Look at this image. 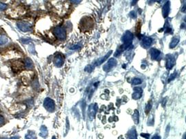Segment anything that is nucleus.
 Masks as SVG:
<instances>
[{
    "mask_svg": "<svg viewBox=\"0 0 186 139\" xmlns=\"http://www.w3.org/2000/svg\"><path fill=\"white\" fill-rule=\"evenodd\" d=\"M133 119L135 123L137 124L139 123V112L137 110L135 111L133 115Z\"/></svg>",
    "mask_w": 186,
    "mask_h": 139,
    "instance_id": "nucleus-17",
    "label": "nucleus"
},
{
    "mask_svg": "<svg viewBox=\"0 0 186 139\" xmlns=\"http://www.w3.org/2000/svg\"><path fill=\"white\" fill-rule=\"evenodd\" d=\"M180 39H179V36H175L172 39V41L170 42V48H174L176 46V45H178V42H179Z\"/></svg>",
    "mask_w": 186,
    "mask_h": 139,
    "instance_id": "nucleus-13",
    "label": "nucleus"
},
{
    "mask_svg": "<svg viewBox=\"0 0 186 139\" xmlns=\"http://www.w3.org/2000/svg\"><path fill=\"white\" fill-rule=\"evenodd\" d=\"M130 14L133 16V18H135V16H136L135 13V11H131V12Z\"/></svg>",
    "mask_w": 186,
    "mask_h": 139,
    "instance_id": "nucleus-30",
    "label": "nucleus"
},
{
    "mask_svg": "<svg viewBox=\"0 0 186 139\" xmlns=\"http://www.w3.org/2000/svg\"><path fill=\"white\" fill-rule=\"evenodd\" d=\"M52 139H56V137H54H54H53V138H52Z\"/></svg>",
    "mask_w": 186,
    "mask_h": 139,
    "instance_id": "nucleus-33",
    "label": "nucleus"
},
{
    "mask_svg": "<svg viewBox=\"0 0 186 139\" xmlns=\"http://www.w3.org/2000/svg\"><path fill=\"white\" fill-rule=\"evenodd\" d=\"M176 61H175V58L172 55H168L166 56V64H165V67L168 69H171L174 67Z\"/></svg>",
    "mask_w": 186,
    "mask_h": 139,
    "instance_id": "nucleus-7",
    "label": "nucleus"
},
{
    "mask_svg": "<svg viewBox=\"0 0 186 139\" xmlns=\"http://www.w3.org/2000/svg\"><path fill=\"white\" fill-rule=\"evenodd\" d=\"M8 38L4 36H0V45H2L6 44L8 42Z\"/></svg>",
    "mask_w": 186,
    "mask_h": 139,
    "instance_id": "nucleus-20",
    "label": "nucleus"
},
{
    "mask_svg": "<svg viewBox=\"0 0 186 139\" xmlns=\"http://www.w3.org/2000/svg\"><path fill=\"white\" fill-rule=\"evenodd\" d=\"M133 91H134V92L132 95V97H133V99L137 100V99H139L142 97L143 90H142L141 88L135 87V88H134Z\"/></svg>",
    "mask_w": 186,
    "mask_h": 139,
    "instance_id": "nucleus-8",
    "label": "nucleus"
},
{
    "mask_svg": "<svg viewBox=\"0 0 186 139\" xmlns=\"http://www.w3.org/2000/svg\"><path fill=\"white\" fill-rule=\"evenodd\" d=\"M0 139H6V138H0Z\"/></svg>",
    "mask_w": 186,
    "mask_h": 139,
    "instance_id": "nucleus-34",
    "label": "nucleus"
},
{
    "mask_svg": "<svg viewBox=\"0 0 186 139\" xmlns=\"http://www.w3.org/2000/svg\"><path fill=\"white\" fill-rule=\"evenodd\" d=\"M141 136L145 137L146 138L148 139V137H149V134H141Z\"/></svg>",
    "mask_w": 186,
    "mask_h": 139,
    "instance_id": "nucleus-29",
    "label": "nucleus"
},
{
    "mask_svg": "<svg viewBox=\"0 0 186 139\" xmlns=\"http://www.w3.org/2000/svg\"><path fill=\"white\" fill-rule=\"evenodd\" d=\"M25 10L23 7L18 6L17 8L12 9L11 10H8V14L11 16L12 18H19L25 14Z\"/></svg>",
    "mask_w": 186,
    "mask_h": 139,
    "instance_id": "nucleus-1",
    "label": "nucleus"
},
{
    "mask_svg": "<svg viewBox=\"0 0 186 139\" xmlns=\"http://www.w3.org/2000/svg\"><path fill=\"white\" fill-rule=\"evenodd\" d=\"M54 63L56 67H61L64 64V57L61 54H56V56H54Z\"/></svg>",
    "mask_w": 186,
    "mask_h": 139,
    "instance_id": "nucleus-6",
    "label": "nucleus"
},
{
    "mask_svg": "<svg viewBox=\"0 0 186 139\" xmlns=\"http://www.w3.org/2000/svg\"><path fill=\"white\" fill-rule=\"evenodd\" d=\"M97 108L98 106L96 104H91L90 106L89 107V114L90 117H94L96 112H97Z\"/></svg>",
    "mask_w": 186,
    "mask_h": 139,
    "instance_id": "nucleus-11",
    "label": "nucleus"
},
{
    "mask_svg": "<svg viewBox=\"0 0 186 139\" xmlns=\"http://www.w3.org/2000/svg\"><path fill=\"white\" fill-rule=\"evenodd\" d=\"M127 136L129 139H137V132L136 130L135 129H131L130 131L128 132Z\"/></svg>",
    "mask_w": 186,
    "mask_h": 139,
    "instance_id": "nucleus-14",
    "label": "nucleus"
},
{
    "mask_svg": "<svg viewBox=\"0 0 186 139\" xmlns=\"http://www.w3.org/2000/svg\"><path fill=\"white\" fill-rule=\"evenodd\" d=\"M152 43V38H150V37L145 36V37H144L143 38H142V45L143 47H148L149 46H150Z\"/></svg>",
    "mask_w": 186,
    "mask_h": 139,
    "instance_id": "nucleus-12",
    "label": "nucleus"
},
{
    "mask_svg": "<svg viewBox=\"0 0 186 139\" xmlns=\"http://www.w3.org/2000/svg\"><path fill=\"white\" fill-rule=\"evenodd\" d=\"M181 11L183 12H186V1H183V5H182L181 7Z\"/></svg>",
    "mask_w": 186,
    "mask_h": 139,
    "instance_id": "nucleus-25",
    "label": "nucleus"
},
{
    "mask_svg": "<svg viewBox=\"0 0 186 139\" xmlns=\"http://www.w3.org/2000/svg\"><path fill=\"white\" fill-rule=\"evenodd\" d=\"M176 73H174V74L171 75V76H170V78H169V79H168V82H171V81H172V80H174V78H176Z\"/></svg>",
    "mask_w": 186,
    "mask_h": 139,
    "instance_id": "nucleus-23",
    "label": "nucleus"
},
{
    "mask_svg": "<svg viewBox=\"0 0 186 139\" xmlns=\"http://www.w3.org/2000/svg\"><path fill=\"white\" fill-rule=\"evenodd\" d=\"M47 135V130L45 126H42L41 128V136L45 137Z\"/></svg>",
    "mask_w": 186,
    "mask_h": 139,
    "instance_id": "nucleus-19",
    "label": "nucleus"
},
{
    "mask_svg": "<svg viewBox=\"0 0 186 139\" xmlns=\"http://www.w3.org/2000/svg\"><path fill=\"white\" fill-rule=\"evenodd\" d=\"M151 108H152V104H151V102H149L146 105V113L148 114V113L150 112Z\"/></svg>",
    "mask_w": 186,
    "mask_h": 139,
    "instance_id": "nucleus-21",
    "label": "nucleus"
},
{
    "mask_svg": "<svg viewBox=\"0 0 186 139\" xmlns=\"http://www.w3.org/2000/svg\"><path fill=\"white\" fill-rule=\"evenodd\" d=\"M26 139H36V135L34 132H29L25 136Z\"/></svg>",
    "mask_w": 186,
    "mask_h": 139,
    "instance_id": "nucleus-18",
    "label": "nucleus"
},
{
    "mask_svg": "<svg viewBox=\"0 0 186 139\" xmlns=\"http://www.w3.org/2000/svg\"><path fill=\"white\" fill-rule=\"evenodd\" d=\"M54 34L58 39L65 40L66 38V30L63 27L58 26L54 30Z\"/></svg>",
    "mask_w": 186,
    "mask_h": 139,
    "instance_id": "nucleus-2",
    "label": "nucleus"
},
{
    "mask_svg": "<svg viewBox=\"0 0 186 139\" xmlns=\"http://www.w3.org/2000/svg\"><path fill=\"white\" fill-rule=\"evenodd\" d=\"M6 8V5L5 3L0 2V10H4Z\"/></svg>",
    "mask_w": 186,
    "mask_h": 139,
    "instance_id": "nucleus-27",
    "label": "nucleus"
},
{
    "mask_svg": "<svg viewBox=\"0 0 186 139\" xmlns=\"http://www.w3.org/2000/svg\"><path fill=\"white\" fill-rule=\"evenodd\" d=\"M43 106L49 112H54L55 110V103L52 99L46 98L43 102Z\"/></svg>",
    "mask_w": 186,
    "mask_h": 139,
    "instance_id": "nucleus-3",
    "label": "nucleus"
},
{
    "mask_svg": "<svg viewBox=\"0 0 186 139\" xmlns=\"http://www.w3.org/2000/svg\"><path fill=\"white\" fill-rule=\"evenodd\" d=\"M81 45H79V44H78V45H74V46H73L72 47H71V48L72 49H75V50H76V49H81Z\"/></svg>",
    "mask_w": 186,
    "mask_h": 139,
    "instance_id": "nucleus-28",
    "label": "nucleus"
},
{
    "mask_svg": "<svg viewBox=\"0 0 186 139\" xmlns=\"http://www.w3.org/2000/svg\"><path fill=\"white\" fill-rule=\"evenodd\" d=\"M4 123H5L4 118H3L2 116H1V115H0V127H1V126H2Z\"/></svg>",
    "mask_w": 186,
    "mask_h": 139,
    "instance_id": "nucleus-24",
    "label": "nucleus"
},
{
    "mask_svg": "<svg viewBox=\"0 0 186 139\" xmlns=\"http://www.w3.org/2000/svg\"><path fill=\"white\" fill-rule=\"evenodd\" d=\"M117 60L115 58H111L108 60L107 63L103 67V70L106 72H109L111 69L117 65Z\"/></svg>",
    "mask_w": 186,
    "mask_h": 139,
    "instance_id": "nucleus-5",
    "label": "nucleus"
},
{
    "mask_svg": "<svg viewBox=\"0 0 186 139\" xmlns=\"http://www.w3.org/2000/svg\"><path fill=\"white\" fill-rule=\"evenodd\" d=\"M152 139H160V137L157 136V135H155V136H154L152 137Z\"/></svg>",
    "mask_w": 186,
    "mask_h": 139,
    "instance_id": "nucleus-31",
    "label": "nucleus"
},
{
    "mask_svg": "<svg viewBox=\"0 0 186 139\" xmlns=\"http://www.w3.org/2000/svg\"><path fill=\"white\" fill-rule=\"evenodd\" d=\"M184 139H186V133L185 134V135H184Z\"/></svg>",
    "mask_w": 186,
    "mask_h": 139,
    "instance_id": "nucleus-32",
    "label": "nucleus"
},
{
    "mask_svg": "<svg viewBox=\"0 0 186 139\" xmlns=\"http://www.w3.org/2000/svg\"><path fill=\"white\" fill-rule=\"evenodd\" d=\"M17 27H19L20 30L23 31V32H29L32 29V25L30 23L23 21L18 22Z\"/></svg>",
    "mask_w": 186,
    "mask_h": 139,
    "instance_id": "nucleus-4",
    "label": "nucleus"
},
{
    "mask_svg": "<svg viewBox=\"0 0 186 139\" xmlns=\"http://www.w3.org/2000/svg\"><path fill=\"white\" fill-rule=\"evenodd\" d=\"M94 67H92L91 65H89V66H87L86 68H85V71H87L88 72H92L93 69H94Z\"/></svg>",
    "mask_w": 186,
    "mask_h": 139,
    "instance_id": "nucleus-26",
    "label": "nucleus"
},
{
    "mask_svg": "<svg viewBox=\"0 0 186 139\" xmlns=\"http://www.w3.org/2000/svg\"><path fill=\"white\" fill-rule=\"evenodd\" d=\"M170 2L168 1L162 8V14L164 18H167L170 13Z\"/></svg>",
    "mask_w": 186,
    "mask_h": 139,
    "instance_id": "nucleus-9",
    "label": "nucleus"
},
{
    "mask_svg": "<svg viewBox=\"0 0 186 139\" xmlns=\"http://www.w3.org/2000/svg\"><path fill=\"white\" fill-rule=\"evenodd\" d=\"M33 63H32V60L30 59V58H26L25 60L24 63V67H25V68L28 69H31L33 68Z\"/></svg>",
    "mask_w": 186,
    "mask_h": 139,
    "instance_id": "nucleus-15",
    "label": "nucleus"
},
{
    "mask_svg": "<svg viewBox=\"0 0 186 139\" xmlns=\"http://www.w3.org/2000/svg\"><path fill=\"white\" fill-rule=\"evenodd\" d=\"M111 53H112V51H110V52H108V54H107V55H106L105 56H104L103 58H102L101 59H100V60H98V61H96V63H95V65H101L102 63H103L107 59V58H109V55H111Z\"/></svg>",
    "mask_w": 186,
    "mask_h": 139,
    "instance_id": "nucleus-16",
    "label": "nucleus"
},
{
    "mask_svg": "<svg viewBox=\"0 0 186 139\" xmlns=\"http://www.w3.org/2000/svg\"><path fill=\"white\" fill-rule=\"evenodd\" d=\"M142 83V80L140 79V78H135L133 80V84L137 85V84H140Z\"/></svg>",
    "mask_w": 186,
    "mask_h": 139,
    "instance_id": "nucleus-22",
    "label": "nucleus"
},
{
    "mask_svg": "<svg viewBox=\"0 0 186 139\" xmlns=\"http://www.w3.org/2000/svg\"><path fill=\"white\" fill-rule=\"evenodd\" d=\"M160 52L159 50L155 48H152L150 50V57L151 59L152 60H157L159 58V56H160Z\"/></svg>",
    "mask_w": 186,
    "mask_h": 139,
    "instance_id": "nucleus-10",
    "label": "nucleus"
}]
</instances>
